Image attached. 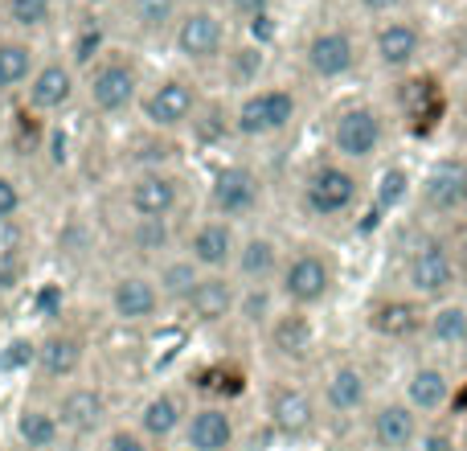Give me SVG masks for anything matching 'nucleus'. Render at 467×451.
<instances>
[{
	"label": "nucleus",
	"mask_w": 467,
	"mask_h": 451,
	"mask_svg": "<svg viewBox=\"0 0 467 451\" xmlns=\"http://www.w3.org/2000/svg\"><path fill=\"white\" fill-rule=\"evenodd\" d=\"M21 242H25L21 226H16L13 218L0 222V258H21Z\"/></svg>",
	"instance_id": "e433bc0d"
},
{
	"label": "nucleus",
	"mask_w": 467,
	"mask_h": 451,
	"mask_svg": "<svg viewBox=\"0 0 467 451\" xmlns=\"http://www.w3.org/2000/svg\"><path fill=\"white\" fill-rule=\"evenodd\" d=\"M234 304H238V291H234L230 279H222V275H210V279H202L193 288V296H189V308H193L197 320L213 324V320H226L234 312Z\"/></svg>",
	"instance_id": "412c9836"
},
{
	"label": "nucleus",
	"mask_w": 467,
	"mask_h": 451,
	"mask_svg": "<svg viewBox=\"0 0 467 451\" xmlns=\"http://www.w3.org/2000/svg\"><path fill=\"white\" fill-rule=\"evenodd\" d=\"M291 120H296V95L275 87V90L250 95L246 103L238 107V120L234 123H238L242 136H275V131H283Z\"/></svg>",
	"instance_id": "39448f33"
},
{
	"label": "nucleus",
	"mask_w": 467,
	"mask_h": 451,
	"mask_svg": "<svg viewBox=\"0 0 467 451\" xmlns=\"http://www.w3.org/2000/svg\"><path fill=\"white\" fill-rule=\"evenodd\" d=\"M455 250V246H451ZM455 263H460V271H463V267H467V238L460 242V250H455Z\"/></svg>",
	"instance_id": "de8ad7c7"
},
{
	"label": "nucleus",
	"mask_w": 467,
	"mask_h": 451,
	"mask_svg": "<svg viewBox=\"0 0 467 451\" xmlns=\"http://www.w3.org/2000/svg\"><path fill=\"white\" fill-rule=\"evenodd\" d=\"M406 283L419 299H443L447 291L460 283V263H455V250L439 238H422L410 250V263H406Z\"/></svg>",
	"instance_id": "f257e3e1"
},
{
	"label": "nucleus",
	"mask_w": 467,
	"mask_h": 451,
	"mask_svg": "<svg viewBox=\"0 0 467 451\" xmlns=\"http://www.w3.org/2000/svg\"><path fill=\"white\" fill-rule=\"evenodd\" d=\"M156 304H161V291H156V283L144 279V275H123L111 291V308L123 320H148V316L156 312Z\"/></svg>",
	"instance_id": "a211bd4d"
},
{
	"label": "nucleus",
	"mask_w": 467,
	"mask_h": 451,
	"mask_svg": "<svg viewBox=\"0 0 467 451\" xmlns=\"http://www.w3.org/2000/svg\"><path fill=\"white\" fill-rule=\"evenodd\" d=\"M266 414H271V427L279 431V435H287V439H299V435H307V431L316 427L312 394H304V390H296V386H279V390H275Z\"/></svg>",
	"instance_id": "9b49d317"
},
{
	"label": "nucleus",
	"mask_w": 467,
	"mask_h": 451,
	"mask_svg": "<svg viewBox=\"0 0 467 451\" xmlns=\"http://www.w3.org/2000/svg\"><path fill=\"white\" fill-rule=\"evenodd\" d=\"M386 140V123L373 107H345L332 123V148L345 161H369Z\"/></svg>",
	"instance_id": "20e7f679"
},
{
	"label": "nucleus",
	"mask_w": 467,
	"mask_h": 451,
	"mask_svg": "<svg viewBox=\"0 0 467 451\" xmlns=\"http://www.w3.org/2000/svg\"><path fill=\"white\" fill-rule=\"evenodd\" d=\"M62 427L78 431V435H87V431L99 427V419H103V398L95 394V390H70V394L62 398Z\"/></svg>",
	"instance_id": "c85d7f7f"
},
{
	"label": "nucleus",
	"mask_w": 467,
	"mask_h": 451,
	"mask_svg": "<svg viewBox=\"0 0 467 451\" xmlns=\"http://www.w3.org/2000/svg\"><path fill=\"white\" fill-rule=\"evenodd\" d=\"M271 345H275V353L291 357V362H304V357L312 353V345H316L312 320H307L304 312H283L279 320L271 324Z\"/></svg>",
	"instance_id": "4be33fe9"
},
{
	"label": "nucleus",
	"mask_w": 467,
	"mask_h": 451,
	"mask_svg": "<svg viewBox=\"0 0 467 451\" xmlns=\"http://www.w3.org/2000/svg\"><path fill=\"white\" fill-rule=\"evenodd\" d=\"M463 451H467V423H463Z\"/></svg>",
	"instance_id": "3c124183"
},
{
	"label": "nucleus",
	"mask_w": 467,
	"mask_h": 451,
	"mask_svg": "<svg viewBox=\"0 0 467 451\" xmlns=\"http://www.w3.org/2000/svg\"><path fill=\"white\" fill-rule=\"evenodd\" d=\"M279 291H283V299L296 304V308L320 304V299L332 291L328 258L316 255V250H299V255H291L287 263H283V271H279Z\"/></svg>",
	"instance_id": "7ed1b4c3"
},
{
	"label": "nucleus",
	"mask_w": 467,
	"mask_h": 451,
	"mask_svg": "<svg viewBox=\"0 0 467 451\" xmlns=\"http://www.w3.org/2000/svg\"><path fill=\"white\" fill-rule=\"evenodd\" d=\"M29 362H37V345L33 341H25V337H16V341H8L5 345V353H0V370H25Z\"/></svg>",
	"instance_id": "c9c22d12"
},
{
	"label": "nucleus",
	"mask_w": 467,
	"mask_h": 451,
	"mask_svg": "<svg viewBox=\"0 0 467 451\" xmlns=\"http://www.w3.org/2000/svg\"><path fill=\"white\" fill-rule=\"evenodd\" d=\"M460 357H463V365H467V337H463V345H460Z\"/></svg>",
	"instance_id": "09e8293b"
},
{
	"label": "nucleus",
	"mask_w": 467,
	"mask_h": 451,
	"mask_svg": "<svg viewBox=\"0 0 467 451\" xmlns=\"http://www.w3.org/2000/svg\"><path fill=\"white\" fill-rule=\"evenodd\" d=\"M422 205L431 214H463L467 210V164L439 161L422 181Z\"/></svg>",
	"instance_id": "423d86ee"
},
{
	"label": "nucleus",
	"mask_w": 467,
	"mask_h": 451,
	"mask_svg": "<svg viewBox=\"0 0 467 451\" xmlns=\"http://www.w3.org/2000/svg\"><path fill=\"white\" fill-rule=\"evenodd\" d=\"M16 435L25 439V447H54L57 419L49 411H21V419H16Z\"/></svg>",
	"instance_id": "7c9ffc66"
},
{
	"label": "nucleus",
	"mask_w": 467,
	"mask_h": 451,
	"mask_svg": "<svg viewBox=\"0 0 467 451\" xmlns=\"http://www.w3.org/2000/svg\"><path fill=\"white\" fill-rule=\"evenodd\" d=\"M0 90H5V79H0Z\"/></svg>",
	"instance_id": "603ef678"
},
{
	"label": "nucleus",
	"mask_w": 467,
	"mask_h": 451,
	"mask_svg": "<svg viewBox=\"0 0 467 451\" xmlns=\"http://www.w3.org/2000/svg\"><path fill=\"white\" fill-rule=\"evenodd\" d=\"M373 54L386 70H406L422 54V29L414 21H381L373 37Z\"/></svg>",
	"instance_id": "9d476101"
},
{
	"label": "nucleus",
	"mask_w": 467,
	"mask_h": 451,
	"mask_svg": "<svg viewBox=\"0 0 467 451\" xmlns=\"http://www.w3.org/2000/svg\"><path fill=\"white\" fill-rule=\"evenodd\" d=\"M365 398H369V382H365V373L357 370V365H337V370L328 373V382H324V403L337 414L361 411Z\"/></svg>",
	"instance_id": "6ab92c4d"
},
{
	"label": "nucleus",
	"mask_w": 467,
	"mask_h": 451,
	"mask_svg": "<svg viewBox=\"0 0 467 451\" xmlns=\"http://www.w3.org/2000/svg\"><path fill=\"white\" fill-rule=\"evenodd\" d=\"M140 423H144V431H148V435H156V439L172 435V431H177V423H181L177 398H169V394L152 398V403L144 406V414H140Z\"/></svg>",
	"instance_id": "2f4dec72"
},
{
	"label": "nucleus",
	"mask_w": 467,
	"mask_h": 451,
	"mask_svg": "<svg viewBox=\"0 0 467 451\" xmlns=\"http://www.w3.org/2000/svg\"><path fill=\"white\" fill-rule=\"evenodd\" d=\"M131 210L140 214L144 222L152 218H164V214L177 205V181L172 177H161V173H148V177H140L136 185H131Z\"/></svg>",
	"instance_id": "aec40b11"
},
{
	"label": "nucleus",
	"mask_w": 467,
	"mask_h": 451,
	"mask_svg": "<svg viewBox=\"0 0 467 451\" xmlns=\"http://www.w3.org/2000/svg\"><path fill=\"white\" fill-rule=\"evenodd\" d=\"M234 444V423L226 411L218 406H205L189 419V447L193 451H226Z\"/></svg>",
	"instance_id": "5701e85b"
},
{
	"label": "nucleus",
	"mask_w": 467,
	"mask_h": 451,
	"mask_svg": "<svg viewBox=\"0 0 467 451\" xmlns=\"http://www.w3.org/2000/svg\"><path fill=\"white\" fill-rule=\"evenodd\" d=\"M21 279V258H0V291Z\"/></svg>",
	"instance_id": "79ce46f5"
},
{
	"label": "nucleus",
	"mask_w": 467,
	"mask_h": 451,
	"mask_svg": "<svg viewBox=\"0 0 467 451\" xmlns=\"http://www.w3.org/2000/svg\"><path fill=\"white\" fill-rule=\"evenodd\" d=\"M422 324H427V316H422V308L414 304V299H381V304H373V312H369V329L378 332V337H389V341L414 337Z\"/></svg>",
	"instance_id": "4468645a"
},
{
	"label": "nucleus",
	"mask_w": 467,
	"mask_h": 451,
	"mask_svg": "<svg viewBox=\"0 0 467 451\" xmlns=\"http://www.w3.org/2000/svg\"><path fill=\"white\" fill-rule=\"evenodd\" d=\"M234 255H238V246H234V230L226 222H205V226H197V234L189 238V258H193L197 267L222 271Z\"/></svg>",
	"instance_id": "dca6fc26"
},
{
	"label": "nucleus",
	"mask_w": 467,
	"mask_h": 451,
	"mask_svg": "<svg viewBox=\"0 0 467 451\" xmlns=\"http://www.w3.org/2000/svg\"><path fill=\"white\" fill-rule=\"evenodd\" d=\"M172 8H177V0H136V21L144 29H164L172 21Z\"/></svg>",
	"instance_id": "f704fd0d"
},
{
	"label": "nucleus",
	"mask_w": 467,
	"mask_h": 451,
	"mask_svg": "<svg viewBox=\"0 0 467 451\" xmlns=\"http://www.w3.org/2000/svg\"><path fill=\"white\" fill-rule=\"evenodd\" d=\"M107 451H148V447H144V439L131 435V431H115L111 444H107Z\"/></svg>",
	"instance_id": "a19ab883"
},
{
	"label": "nucleus",
	"mask_w": 467,
	"mask_h": 451,
	"mask_svg": "<svg viewBox=\"0 0 467 451\" xmlns=\"http://www.w3.org/2000/svg\"><path fill=\"white\" fill-rule=\"evenodd\" d=\"M402 111L406 120H414V128L427 131L443 111V95H439V87L431 79H410L402 82Z\"/></svg>",
	"instance_id": "393cba45"
},
{
	"label": "nucleus",
	"mask_w": 467,
	"mask_h": 451,
	"mask_svg": "<svg viewBox=\"0 0 467 451\" xmlns=\"http://www.w3.org/2000/svg\"><path fill=\"white\" fill-rule=\"evenodd\" d=\"M49 0H8V16H13L16 25H25V29H37V25L49 21Z\"/></svg>",
	"instance_id": "72a5a7b5"
},
{
	"label": "nucleus",
	"mask_w": 467,
	"mask_h": 451,
	"mask_svg": "<svg viewBox=\"0 0 467 451\" xmlns=\"http://www.w3.org/2000/svg\"><path fill=\"white\" fill-rule=\"evenodd\" d=\"M419 451H455V447H451V439H447V435H427Z\"/></svg>",
	"instance_id": "49530a36"
},
{
	"label": "nucleus",
	"mask_w": 467,
	"mask_h": 451,
	"mask_svg": "<svg viewBox=\"0 0 467 451\" xmlns=\"http://www.w3.org/2000/svg\"><path fill=\"white\" fill-rule=\"evenodd\" d=\"M82 362V345L78 337H49L37 345V365L46 378H70Z\"/></svg>",
	"instance_id": "bb28decb"
},
{
	"label": "nucleus",
	"mask_w": 467,
	"mask_h": 451,
	"mask_svg": "<svg viewBox=\"0 0 467 451\" xmlns=\"http://www.w3.org/2000/svg\"><path fill=\"white\" fill-rule=\"evenodd\" d=\"M222 37H226V29H222L218 16L205 13V8H197V13H189L185 21H181L177 49L185 58H193V62H205V58H213L222 49Z\"/></svg>",
	"instance_id": "f8f14e48"
},
{
	"label": "nucleus",
	"mask_w": 467,
	"mask_h": 451,
	"mask_svg": "<svg viewBox=\"0 0 467 451\" xmlns=\"http://www.w3.org/2000/svg\"><path fill=\"white\" fill-rule=\"evenodd\" d=\"M16 205H21V194H16V185L8 177H0V222L13 218Z\"/></svg>",
	"instance_id": "58836bf2"
},
{
	"label": "nucleus",
	"mask_w": 467,
	"mask_h": 451,
	"mask_svg": "<svg viewBox=\"0 0 467 451\" xmlns=\"http://www.w3.org/2000/svg\"><path fill=\"white\" fill-rule=\"evenodd\" d=\"M197 283H202V275H197V263H193V258H177V263H169V267L161 271V296H169V299H189Z\"/></svg>",
	"instance_id": "c756f323"
},
{
	"label": "nucleus",
	"mask_w": 467,
	"mask_h": 451,
	"mask_svg": "<svg viewBox=\"0 0 467 451\" xmlns=\"http://www.w3.org/2000/svg\"><path fill=\"white\" fill-rule=\"evenodd\" d=\"M357 197H361L357 173L345 169V164H320L304 181V205L316 218H340L357 205Z\"/></svg>",
	"instance_id": "f03ea898"
},
{
	"label": "nucleus",
	"mask_w": 467,
	"mask_h": 451,
	"mask_svg": "<svg viewBox=\"0 0 467 451\" xmlns=\"http://www.w3.org/2000/svg\"><path fill=\"white\" fill-rule=\"evenodd\" d=\"M234 258H238V271L246 279H271L279 271V246H275V238H263V234L242 242Z\"/></svg>",
	"instance_id": "cd10ccee"
},
{
	"label": "nucleus",
	"mask_w": 467,
	"mask_h": 451,
	"mask_svg": "<svg viewBox=\"0 0 467 451\" xmlns=\"http://www.w3.org/2000/svg\"><path fill=\"white\" fill-rule=\"evenodd\" d=\"M304 58H307V70H312L316 79H345V74L357 66V41L348 37L345 29H324L307 41Z\"/></svg>",
	"instance_id": "0eeeda50"
},
{
	"label": "nucleus",
	"mask_w": 467,
	"mask_h": 451,
	"mask_svg": "<svg viewBox=\"0 0 467 451\" xmlns=\"http://www.w3.org/2000/svg\"><path fill=\"white\" fill-rule=\"evenodd\" d=\"M250 33H254V37H271L275 33V25H271V13H258V16H250Z\"/></svg>",
	"instance_id": "37998d69"
},
{
	"label": "nucleus",
	"mask_w": 467,
	"mask_h": 451,
	"mask_svg": "<svg viewBox=\"0 0 467 451\" xmlns=\"http://www.w3.org/2000/svg\"><path fill=\"white\" fill-rule=\"evenodd\" d=\"M431 345H443V349H460L467 337V308L463 304H439L435 312L427 316L422 324Z\"/></svg>",
	"instance_id": "a878e982"
},
{
	"label": "nucleus",
	"mask_w": 467,
	"mask_h": 451,
	"mask_svg": "<svg viewBox=\"0 0 467 451\" xmlns=\"http://www.w3.org/2000/svg\"><path fill=\"white\" fill-rule=\"evenodd\" d=\"M193 87L181 79L172 82H161V87L152 90V99H148V120L156 123V128H181V123L193 115Z\"/></svg>",
	"instance_id": "2eb2a0df"
},
{
	"label": "nucleus",
	"mask_w": 467,
	"mask_h": 451,
	"mask_svg": "<svg viewBox=\"0 0 467 451\" xmlns=\"http://www.w3.org/2000/svg\"><path fill=\"white\" fill-rule=\"evenodd\" d=\"M136 99V74L119 62H107L90 74V103L99 111H123Z\"/></svg>",
	"instance_id": "ddd939ff"
},
{
	"label": "nucleus",
	"mask_w": 467,
	"mask_h": 451,
	"mask_svg": "<svg viewBox=\"0 0 467 451\" xmlns=\"http://www.w3.org/2000/svg\"><path fill=\"white\" fill-rule=\"evenodd\" d=\"M70 90H74V74L66 70L62 62H49V66H41V70L33 74L29 103L41 107V111H54V107H62L66 99H70Z\"/></svg>",
	"instance_id": "b1692460"
},
{
	"label": "nucleus",
	"mask_w": 467,
	"mask_h": 451,
	"mask_svg": "<svg viewBox=\"0 0 467 451\" xmlns=\"http://www.w3.org/2000/svg\"><path fill=\"white\" fill-rule=\"evenodd\" d=\"M210 197L222 218H242V214H250L258 205V177L250 169H242V164H230V169H222L213 177Z\"/></svg>",
	"instance_id": "1a4fd4ad"
},
{
	"label": "nucleus",
	"mask_w": 467,
	"mask_h": 451,
	"mask_svg": "<svg viewBox=\"0 0 467 451\" xmlns=\"http://www.w3.org/2000/svg\"><path fill=\"white\" fill-rule=\"evenodd\" d=\"M406 403L419 414L443 411V406L451 403V378H447L439 365H419V370L406 378Z\"/></svg>",
	"instance_id": "f3484780"
},
{
	"label": "nucleus",
	"mask_w": 467,
	"mask_h": 451,
	"mask_svg": "<svg viewBox=\"0 0 467 451\" xmlns=\"http://www.w3.org/2000/svg\"><path fill=\"white\" fill-rule=\"evenodd\" d=\"M402 185H406V173H386V177H381V205H394L398 202V197H402Z\"/></svg>",
	"instance_id": "4c0bfd02"
},
{
	"label": "nucleus",
	"mask_w": 467,
	"mask_h": 451,
	"mask_svg": "<svg viewBox=\"0 0 467 451\" xmlns=\"http://www.w3.org/2000/svg\"><path fill=\"white\" fill-rule=\"evenodd\" d=\"M463 140H467V111H463Z\"/></svg>",
	"instance_id": "8fccbe9b"
},
{
	"label": "nucleus",
	"mask_w": 467,
	"mask_h": 451,
	"mask_svg": "<svg viewBox=\"0 0 467 451\" xmlns=\"http://www.w3.org/2000/svg\"><path fill=\"white\" fill-rule=\"evenodd\" d=\"M99 41H103V33L90 25V29H82V37H78V46H74V62H90V54L99 49Z\"/></svg>",
	"instance_id": "ea45409f"
},
{
	"label": "nucleus",
	"mask_w": 467,
	"mask_h": 451,
	"mask_svg": "<svg viewBox=\"0 0 467 451\" xmlns=\"http://www.w3.org/2000/svg\"><path fill=\"white\" fill-rule=\"evenodd\" d=\"M373 444L381 451H414L419 444V411L410 403H386L373 411Z\"/></svg>",
	"instance_id": "6e6552de"
},
{
	"label": "nucleus",
	"mask_w": 467,
	"mask_h": 451,
	"mask_svg": "<svg viewBox=\"0 0 467 451\" xmlns=\"http://www.w3.org/2000/svg\"><path fill=\"white\" fill-rule=\"evenodd\" d=\"M29 66H33L29 46H21V41H5V46H0V79H5V87L29 79Z\"/></svg>",
	"instance_id": "473e14b6"
},
{
	"label": "nucleus",
	"mask_w": 467,
	"mask_h": 451,
	"mask_svg": "<svg viewBox=\"0 0 467 451\" xmlns=\"http://www.w3.org/2000/svg\"><path fill=\"white\" fill-rule=\"evenodd\" d=\"M266 5H271V0H234V8H238V13H246V16L266 13Z\"/></svg>",
	"instance_id": "a18cd8bd"
},
{
	"label": "nucleus",
	"mask_w": 467,
	"mask_h": 451,
	"mask_svg": "<svg viewBox=\"0 0 467 451\" xmlns=\"http://www.w3.org/2000/svg\"><path fill=\"white\" fill-rule=\"evenodd\" d=\"M398 5H402V0H361V8H365V13H373V16H381V13H394Z\"/></svg>",
	"instance_id": "c03bdc74"
}]
</instances>
